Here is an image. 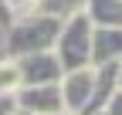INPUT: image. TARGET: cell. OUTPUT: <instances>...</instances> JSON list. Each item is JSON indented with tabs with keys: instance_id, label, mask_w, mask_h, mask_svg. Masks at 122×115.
I'll return each mask as SVG.
<instances>
[{
	"instance_id": "ac0fdd59",
	"label": "cell",
	"mask_w": 122,
	"mask_h": 115,
	"mask_svg": "<svg viewBox=\"0 0 122 115\" xmlns=\"http://www.w3.org/2000/svg\"><path fill=\"white\" fill-rule=\"evenodd\" d=\"M17 115H20V112H17Z\"/></svg>"
},
{
	"instance_id": "277c9868",
	"label": "cell",
	"mask_w": 122,
	"mask_h": 115,
	"mask_svg": "<svg viewBox=\"0 0 122 115\" xmlns=\"http://www.w3.org/2000/svg\"><path fill=\"white\" fill-rule=\"evenodd\" d=\"M20 71V85H58L65 68H61L54 51H34V54H20L14 58Z\"/></svg>"
},
{
	"instance_id": "52a82bcc",
	"label": "cell",
	"mask_w": 122,
	"mask_h": 115,
	"mask_svg": "<svg viewBox=\"0 0 122 115\" xmlns=\"http://www.w3.org/2000/svg\"><path fill=\"white\" fill-rule=\"evenodd\" d=\"M122 61V27H95L92 31V68Z\"/></svg>"
},
{
	"instance_id": "8992f818",
	"label": "cell",
	"mask_w": 122,
	"mask_h": 115,
	"mask_svg": "<svg viewBox=\"0 0 122 115\" xmlns=\"http://www.w3.org/2000/svg\"><path fill=\"white\" fill-rule=\"evenodd\" d=\"M119 71H122V61H115V64H98V68H95V88H92V102H88L85 115L105 112V105H109L112 95L119 91Z\"/></svg>"
},
{
	"instance_id": "4fadbf2b",
	"label": "cell",
	"mask_w": 122,
	"mask_h": 115,
	"mask_svg": "<svg viewBox=\"0 0 122 115\" xmlns=\"http://www.w3.org/2000/svg\"><path fill=\"white\" fill-rule=\"evenodd\" d=\"M105 115H122V88L112 95V102L105 105Z\"/></svg>"
},
{
	"instance_id": "3957f363",
	"label": "cell",
	"mask_w": 122,
	"mask_h": 115,
	"mask_svg": "<svg viewBox=\"0 0 122 115\" xmlns=\"http://www.w3.org/2000/svg\"><path fill=\"white\" fill-rule=\"evenodd\" d=\"M14 102H17L20 115H54V112H65L58 85H20L14 91Z\"/></svg>"
},
{
	"instance_id": "7a4b0ae2",
	"label": "cell",
	"mask_w": 122,
	"mask_h": 115,
	"mask_svg": "<svg viewBox=\"0 0 122 115\" xmlns=\"http://www.w3.org/2000/svg\"><path fill=\"white\" fill-rule=\"evenodd\" d=\"M92 24L85 14H75V17L61 20V31H58V41H54V54L65 71H75V68H92Z\"/></svg>"
},
{
	"instance_id": "5b68a950",
	"label": "cell",
	"mask_w": 122,
	"mask_h": 115,
	"mask_svg": "<svg viewBox=\"0 0 122 115\" xmlns=\"http://www.w3.org/2000/svg\"><path fill=\"white\" fill-rule=\"evenodd\" d=\"M61 88V102H65V112H75V115H85L88 102H92V88H95V68H75V71H65L58 81Z\"/></svg>"
},
{
	"instance_id": "5bb4252c",
	"label": "cell",
	"mask_w": 122,
	"mask_h": 115,
	"mask_svg": "<svg viewBox=\"0 0 122 115\" xmlns=\"http://www.w3.org/2000/svg\"><path fill=\"white\" fill-rule=\"evenodd\" d=\"M0 58H10L7 54V24L0 20Z\"/></svg>"
},
{
	"instance_id": "30bf717a",
	"label": "cell",
	"mask_w": 122,
	"mask_h": 115,
	"mask_svg": "<svg viewBox=\"0 0 122 115\" xmlns=\"http://www.w3.org/2000/svg\"><path fill=\"white\" fill-rule=\"evenodd\" d=\"M20 88V71L14 58H0V91H17Z\"/></svg>"
},
{
	"instance_id": "2e32d148",
	"label": "cell",
	"mask_w": 122,
	"mask_h": 115,
	"mask_svg": "<svg viewBox=\"0 0 122 115\" xmlns=\"http://www.w3.org/2000/svg\"><path fill=\"white\" fill-rule=\"evenodd\" d=\"M54 115H75V112H54Z\"/></svg>"
},
{
	"instance_id": "7c38bea8",
	"label": "cell",
	"mask_w": 122,
	"mask_h": 115,
	"mask_svg": "<svg viewBox=\"0 0 122 115\" xmlns=\"http://www.w3.org/2000/svg\"><path fill=\"white\" fill-rule=\"evenodd\" d=\"M0 115H17V102H14V91H0Z\"/></svg>"
},
{
	"instance_id": "6da1fadb",
	"label": "cell",
	"mask_w": 122,
	"mask_h": 115,
	"mask_svg": "<svg viewBox=\"0 0 122 115\" xmlns=\"http://www.w3.org/2000/svg\"><path fill=\"white\" fill-rule=\"evenodd\" d=\"M61 31V20L48 17V14H20L7 24V54L20 58V54H34V51H51Z\"/></svg>"
},
{
	"instance_id": "9c48e42d",
	"label": "cell",
	"mask_w": 122,
	"mask_h": 115,
	"mask_svg": "<svg viewBox=\"0 0 122 115\" xmlns=\"http://www.w3.org/2000/svg\"><path fill=\"white\" fill-rule=\"evenodd\" d=\"M37 14H48L54 20H68L75 14H85V0H37Z\"/></svg>"
},
{
	"instance_id": "ba28073f",
	"label": "cell",
	"mask_w": 122,
	"mask_h": 115,
	"mask_svg": "<svg viewBox=\"0 0 122 115\" xmlns=\"http://www.w3.org/2000/svg\"><path fill=\"white\" fill-rule=\"evenodd\" d=\"M85 17L95 27H122V0H85Z\"/></svg>"
},
{
	"instance_id": "8fae6325",
	"label": "cell",
	"mask_w": 122,
	"mask_h": 115,
	"mask_svg": "<svg viewBox=\"0 0 122 115\" xmlns=\"http://www.w3.org/2000/svg\"><path fill=\"white\" fill-rule=\"evenodd\" d=\"M7 10H10V20L14 17H20V14H30V10H37V0H4Z\"/></svg>"
},
{
	"instance_id": "9a60e30c",
	"label": "cell",
	"mask_w": 122,
	"mask_h": 115,
	"mask_svg": "<svg viewBox=\"0 0 122 115\" xmlns=\"http://www.w3.org/2000/svg\"><path fill=\"white\" fill-rule=\"evenodd\" d=\"M0 20H4V24L10 20V10H7V4H4V0H0Z\"/></svg>"
},
{
	"instance_id": "e0dca14e",
	"label": "cell",
	"mask_w": 122,
	"mask_h": 115,
	"mask_svg": "<svg viewBox=\"0 0 122 115\" xmlns=\"http://www.w3.org/2000/svg\"><path fill=\"white\" fill-rule=\"evenodd\" d=\"M98 115H105V112H98Z\"/></svg>"
}]
</instances>
